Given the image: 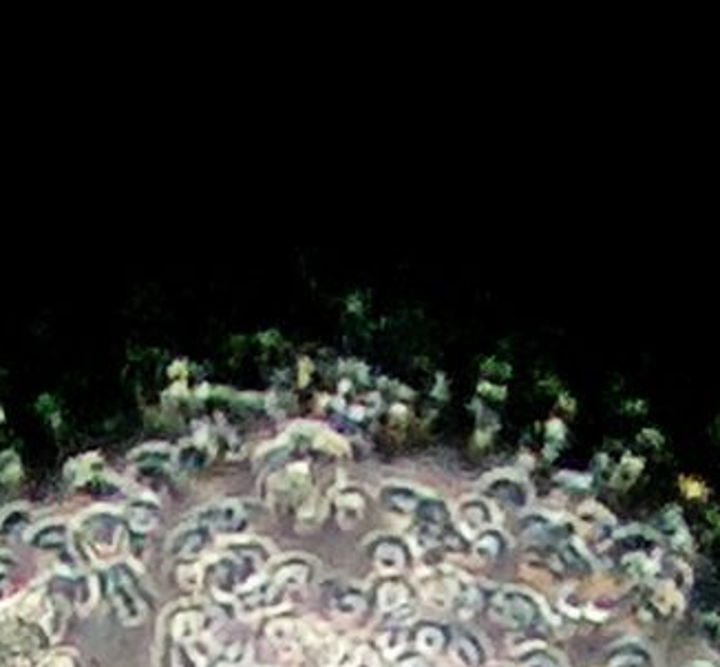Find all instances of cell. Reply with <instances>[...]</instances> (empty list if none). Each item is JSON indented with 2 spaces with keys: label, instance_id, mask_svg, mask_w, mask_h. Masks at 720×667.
Listing matches in <instances>:
<instances>
[{
  "label": "cell",
  "instance_id": "cell-4",
  "mask_svg": "<svg viewBox=\"0 0 720 667\" xmlns=\"http://www.w3.org/2000/svg\"><path fill=\"white\" fill-rule=\"evenodd\" d=\"M409 599V590L402 581H385L378 588V608L382 612H393L402 608Z\"/></svg>",
  "mask_w": 720,
  "mask_h": 667
},
{
  "label": "cell",
  "instance_id": "cell-10",
  "mask_svg": "<svg viewBox=\"0 0 720 667\" xmlns=\"http://www.w3.org/2000/svg\"><path fill=\"white\" fill-rule=\"evenodd\" d=\"M199 626H202V616L199 614H190V612L179 614L175 621V636L179 641H190L197 634Z\"/></svg>",
  "mask_w": 720,
  "mask_h": 667
},
{
  "label": "cell",
  "instance_id": "cell-1",
  "mask_svg": "<svg viewBox=\"0 0 720 667\" xmlns=\"http://www.w3.org/2000/svg\"><path fill=\"white\" fill-rule=\"evenodd\" d=\"M491 616L497 623L506 628H528L532 626L539 616L537 605H535L528 597L515 595V593H499L491 599Z\"/></svg>",
  "mask_w": 720,
  "mask_h": 667
},
{
  "label": "cell",
  "instance_id": "cell-5",
  "mask_svg": "<svg viewBox=\"0 0 720 667\" xmlns=\"http://www.w3.org/2000/svg\"><path fill=\"white\" fill-rule=\"evenodd\" d=\"M416 513L420 517V524L428 528V533H440L449 524V513L440 502H422Z\"/></svg>",
  "mask_w": 720,
  "mask_h": 667
},
{
  "label": "cell",
  "instance_id": "cell-19",
  "mask_svg": "<svg viewBox=\"0 0 720 667\" xmlns=\"http://www.w3.org/2000/svg\"><path fill=\"white\" fill-rule=\"evenodd\" d=\"M524 667H557V661L555 659H550L548 654H532Z\"/></svg>",
  "mask_w": 720,
  "mask_h": 667
},
{
  "label": "cell",
  "instance_id": "cell-7",
  "mask_svg": "<svg viewBox=\"0 0 720 667\" xmlns=\"http://www.w3.org/2000/svg\"><path fill=\"white\" fill-rule=\"evenodd\" d=\"M382 499L395 510H402V513H416L418 506H420V499L416 493H411L409 489H400V487H395V489H387L385 493H382Z\"/></svg>",
  "mask_w": 720,
  "mask_h": 667
},
{
  "label": "cell",
  "instance_id": "cell-12",
  "mask_svg": "<svg viewBox=\"0 0 720 667\" xmlns=\"http://www.w3.org/2000/svg\"><path fill=\"white\" fill-rule=\"evenodd\" d=\"M334 610L339 612V614H356L362 610V597L358 593H343L334 599Z\"/></svg>",
  "mask_w": 720,
  "mask_h": 667
},
{
  "label": "cell",
  "instance_id": "cell-2",
  "mask_svg": "<svg viewBox=\"0 0 720 667\" xmlns=\"http://www.w3.org/2000/svg\"><path fill=\"white\" fill-rule=\"evenodd\" d=\"M374 562H376V568L382 574L391 577V574L402 572V568L407 564V557H405V550H402L400 543L382 541V543L376 546V550H374Z\"/></svg>",
  "mask_w": 720,
  "mask_h": 667
},
{
  "label": "cell",
  "instance_id": "cell-16",
  "mask_svg": "<svg viewBox=\"0 0 720 667\" xmlns=\"http://www.w3.org/2000/svg\"><path fill=\"white\" fill-rule=\"evenodd\" d=\"M646 661V654H641V652H621L610 661L608 667H643Z\"/></svg>",
  "mask_w": 720,
  "mask_h": 667
},
{
  "label": "cell",
  "instance_id": "cell-21",
  "mask_svg": "<svg viewBox=\"0 0 720 667\" xmlns=\"http://www.w3.org/2000/svg\"><path fill=\"white\" fill-rule=\"evenodd\" d=\"M217 667H235V665H233V663H219Z\"/></svg>",
  "mask_w": 720,
  "mask_h": 667
},
{
  "label": "cell",
  "instance_id": "cell-18",
  "mask_svg": "<svg viewBox=\"0 0 720 667\" xmlns=\"http://www.w3.org/2000/svg\"><path fill=\"white\" fill-rule=\"evenodd\" d=\"M475 548H478L480 555H491V557H493V555L499 550V541H497L495 535H484V537L478 541V546H475Z\"/></svg>",
  "mask_w": 720,
  "mask_h": 667
},
{
  "label": "cell",
  "instance_id": "cell-9",
  "mask_svg": "<svg viewBox=\"0 0 720 667\" xmlns=\"http://www.w3.org/2000/svg\"><path fill=\"white\" fill-rule=\"evenodd\" d=\"M305 579H308V568L301 564H292L281 568L277 574H274V586H279L283 590L287 588H299Z\"/></svg>",
  "mask_w": 720,
  "mask_h": 667
},
{
  "label": "cell",
  "instance_id": "cell-20",
  "mask_svg": "<svg viewBox=\"0 0 720 667\" xmlns=\"http://www.w3.org/2000/svg\"><path fill=\"white\" fill-rule=\"evenodd\" d=\"M398 667H426V663H424L422 659H407V661H402Z\"/></svg>",
  "mask_w": 720,
  "mask_h": 667
},
{
  "label": "cell",
  "instance_id": "cell-14",
  "mask_svg": "<svg viewBox=\"0 0 720 667\" xmlns=\"http://www.w3.org/2000/svg\"><path fill=\"white\" fill-rule=\"evenodd\" d=\"M462 517H464V522H466V524L478 526V530H480V528H484V526H486V522H488L486 508H484L482 504H478V502L464 504V508H462ZM466 524H464V526H466Z\"/></svg>",
  "mask_w": 720,
  "mask_h": 667
},
{
  "label": "cell",
  "instance_id": "cell-15",
  "mask_svg": "<svg viewBox=\"0 0 720 667\" xmlns=\"http://www.w3.org/2000/svg\"><path fill=\"white\" fill-rule=\"evenodd\" d=\"M380 645H382V649H385L387 656H395L398 652L405 647V634L400 630H389V632L382 634Z\"/></svg>",
  "mask_w": 720,
  "mask_h": 667
},
{
  "label": "cell",
  "instance_id": "cell-8",
  "mask_svg": "<svg viewBox=\"0 0 720 667\" xmlns=\"http://www.w3.org/2000/svg\"><path fill=\"white\" fill-rule=\"evenodd\" d=\"M444 632L436 626H424L418 630L416 634V645L424 654H438V652L444 647Z\"/></svg>",
  "mask_w": 720,
  "mask_h": 667
},
{
  "label": "cell",
  "instance_id": "cell-3",
  "mask_svg": "<svg viewBox=\"0 0 720 667\" xmlns=\"http://www.w3.org/2000/svg\"><path fill=\"white\" fill-rule=\"evenodd\" d=\"M202 522L214 530H237L243 526V513H241V508H237L233 504L214 506L202 515Z\"/></svg>",
  "mask_w": 720,
  "mask_h": 667
},
{
  "label": "cell",
  "instance_id": "cell-17",
  "mask_svg": "<svg viewBox=\"0 0 720 667\" xmlns=\"http://www.w3.org/2000/svg\"><path fill=\"white\" fill-rule=\"evenodd\" d=\"M155 513H152V510H148L146 506H137L135 510H133V526L135 528H140V530H148V528H152V526H155Z\"/></svg>",
  "mask_w": 720,
  "mask_h": 667
},
{
  "label": "cell",
  "instance_id": "cell-13",
  "mask_svg": "<svg viewBox=\"0 0 720 667\" xmlns=\"http://www.w3.org/2000/svg\"><path fill=\"white\" fill-rule=\"evenodd\" d=\"M206 543H208V537L206 533H202V530H192V533H188L186 537H183V543H181V555L183 557H197L199 553H202L206 548Z\"/></svg>",
  "mask_w": 720,
  "mask_h": 667
},
{
  "label": "cell",
  "instance_id": "cell-6",
  "mask_svg": "<svg viewBox=\"0 0 720 667\" xmlns=\"http://www.w3.org/2000/svg\"><path fill=\"white\" fill-rule=\"evenodd\" d=\"M451 654H453V659H455L459 665H464V667H478L480 661H482V652H480V647L475 645V643L469 639V636H457V639L453 641Z\"/></svg>",
  "mask_w": 720,
  "mask_h": 667
},
{
  "label": "cell",
  "instance_id": "cell-11",
  "mask_svg": "<svg viewBox=\"0 0 720 667\" xmlns=\"http://www.w3.org/2000/svg\"><path fill=\"white\" fill-rule=\"evenodd\" d=\"M294 634H296V623H294V621L277 619V621H272V623L268 626V636H270V641L279 643V645L287 643Z\"/></svg>",
  "mask_w": 720,
  "mask_h": 667
}]
</instances>
